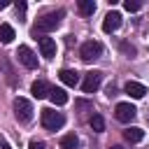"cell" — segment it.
<instances>
[{"label": "cell", "mask_w": 149, "mask_h": 149, "mask_svg": "<svg viewBox=\"0 0 149 149\" xmlns=\"http://www.w3.org/2000/svg\"><path fill=\"white\" fill-rule=\"evenodd\" d=\"M123 137H126L128 142H140V140L144 137V130H142V128H137V126H130V128H126V130H123Z\"/></svg>", "instance_id": "cell-13"}, {"label": "cell", "mask_w": 149, "mask_h": 149, "mask_svg": "<svg viewBox=\"0 0 149 149\" xmlns=\"http://www.w3.org/2000/svg\"><path fill=\"white\" fill-rule=\"evenodd\" d=\"M0 63H2V68H5V79H7V84H9V86H14V84H16V79H14V70L9 68V63H7L5 58H2Z\"/></svg>", "instance_id": "cell-19"}, {"label": "cell", "mask_w": 149, "mask_h": 149, "mask_svg": "<svg viewBox=\"0 0 149 149\" xmlns=\"http://www.w3.org/2000/svg\"><path fill=\"white\" fill-rule=\"evenodd\" d=\"M28 149H44V142H37V140H33V142L28 144Z\"/></svg>", "instance_id": "cell-21"}, {"label": "cell", "mask_w": 149, "mask_h": 149, "mask_svg": "<svg viewBox=\"0 0 149 149\" xmlns=\"http://www.w3.org/2000/svg\"><path fill=\"white\" fill-rule=\"evenodd\" d=\"M123 91L130 95V98H144V93H147V88L140 84V81H126V86H123Z\"/></svg>", "instance_id": "cell-11"}, {"label": "cell", "mask_w": 149, "mask_h": 149, "mask_svg": "<svg viewBox=\"0 0 149 149\" xmlns=\"http://www.w3.org/2000/svg\"><path fill=\"white\" fill-rule=\"evenodd\" d=\"M123 7H126V12H137L142 5H140L137 0H126V2H123Z\"/></svg>", "instance_id": "cell-20"}, {"label": "cell", "mask_w": 149, "mask_h": 149, "mask_svg": "<svg viewBox=\"0 0 149 149\" xmlns=\"http://www.w3.org/2000/svg\"><path fill=\"white\" fill-rule=\"evenodd\" d=\"M37 44H40V51H42L44 58H54V56H56V42H54L51 37H44V35H42V37L37 40Z\"/></svg>", "instance_id": "cell-9"}, {"label": "cell", "mask_w": 149, "mask_h": 149, "mask_svg": "<svg viewBox=\"0 0 149 149\" xmlns=\"http://www.w3.org/2000/svg\"><path fill=\"white\" fill-rule=\"evenodd\" d=\"M14 37H16V35H14V28H12L9 23H0V42H2V44H9Z\"/></svg>", "instance_id": "cell-15"}, {"label": "cell", "mask_w": 149, "mask_h": 149, "mask_svg": "<svg viewBox=\"0 0 149 149\" xmlns=\"http://www.w3.org/2000/svg\"><path fill=\"white\" fill-rule=\"evenodd\" d=\"M49 98H51L54 105H65V102H68V93H65L63 88H56V86L49 91Z\"/></svg>", "instance_id": "cell-14"}, {"label": "cell", "mask_w": 149, "mask_h": 149, "mask_svg": "<svg viewBox=\"0 0 149 149\" xmlns=\"http://www.w3.org/2000/svg\"><path fill=\"white\" fill-rule=\"evenodd\" d=\"M79 12H81L84 16H91V14L95 12V2H93V0H79Z\"/></svg>", "instance_id": "cell-17"}, {"label": "cell", "mask_w": 149, "mask_h": 149, "mask_svg": "<svg viewBox=\"0 0 149 149\" xmlns=\"http://www.w3.org/2000/svg\"><path fill=\"white\" fill-rule=\"evenodd\" d=\"M0 149H12V147L5 142V137H2V135H0Z\"/></svg>", "instance_id": "cell-24"}, {"label": "cell", "mask_w": 149, "mask_h": 149, "mask_svg": "<svg viewBox=\"0 0 149 149\" xmlns=\"http://www.w3.org/2000/svg\"><path fill=\"white\" fill-rule=\"evenodd\" d=\"M14 116H16L21 123H28V121L33 119V105H30V100L16 98V100H14Z\"/></svg>", "instance_id": "cell-4"}, {"label": "cell", "mask_w": 149, "mask_h": 149, "mask_svg": "<svg viewBox=\"0 0 149 149\" xmlns=\"http://www.w3.org/2000/svg\"><path fill=\"white\" fill-rule=\"evenodd\" d=\"M135 114H137V109H135L130 102H119L116 109H114V116H116L121 123H130V121L135 119Z\"/></svg>", "instance_id": "cell-6"}, {"label": "cell", "mask_w": 149, "mask_h": 149, "mask_svg": "<svg viewBox=\"0 0 149 149\" xmlns=\"http://www.w3.org/2000/svg\"><path fill=\"white\" fill-rule=\"evenodd\" d=\"M100 84H102V72L91 70V72H86V74H84L81 91H84V93H95V91L100 88Z\"/></svg>", "instance_id": "cell-5"}, {"label": "cell", "mask_w": 149, "mask_h": 149, "mask_svg": "<svg viewBox=\"0 0 149 149\" xmlns=\"http://www.w3.org/2000/svg\"><path fill=\"white\" fill-rule=\"evenodd\" d=\"M121 49H123V51H128V56H130V54H135V49H133V47H128V44H126V42H123V44H121Z\"/></svg>", "instance_id": "cell-23"}, {"label": "cell", "mask_w": 149, "mask_h": 149, "mask_svg": "<svg viewBox=\"0 0 149 149\" xmlns=\"http://www.w3.org/2000/svg\"><path fill=\"white\" fill-rule=\"evenodd\" d=\"M119 26H121V14L112 9V12L105 16V21H102V30H105V33H114Z\"/></svg>", "instance_id": "cell-8"}, {"label": "cell", "mask_w": 149, "mask_h": 149, "mask_svg": "<svg viewBox=\"0 0 149 149\" xmlns=\"http://www.w3.org/2000/svg\"><path fill=\"white\" fill-rule=\"evenodd\" d=\"M14 7H16V12H21V14H23V12H26V2H16V5H14Z\"/></svg>", "instance_id": "cell-22"}, {"label": "cell", "mask_w": 149, "mask_h": 149, "mask_svg": "<svg viewBox=\"0 0 149 149\" xmlns=\"http://www.w3.org/2000/svg\"><path fill=\"white\" fill-rule=\"evenodd\" d=\"M109 149H123V147H119V144H114V147H109Z\"/></svg>", "instance_id": "cell-26"}, {"label": "cell", "mask_w": 149, "mask_h": 149, "mask_svg": "<svg viewBox=\"0 0 149 149\" xmlns=\"http://www.w3.org/2000/svg\"><path fill=\"white\" fill-rule=\"evenodd\" d=\"M58 77L65 86H77L79 84V72H74V70H61Z\"/></svg>", "instance_id": "cell-12"}, {"label": "cell", "mask_w": 149, "mask_h": 149, "mask_svg": "<svg viewBox=\"0 0 149 149\" xmlns=\"http://www.w3.org/2000/svg\"><path fill=\"white\" fill-rule=\"evenodd\" d=\"M63 123H65V116H63L61 112H56V109H51V107L42 109V126H44L47 130H58V128H63Z\"/></svg>", "instance_id": "cell-2"}, {"label": "cell", "mask_w": 149, "mask_h": 149, "mask_svg": "<svg viewBox=\"0 0 149 149\" xmlns=\"http://www.w3.org/2000/svg\"><path fill=\"white\" fill-rule=\"evenodd\" d=\"M88 123H91V128H93L95 133H102V130H105V119H102L100 114H93Z\"/></svg>", "instance_id": "cell-18"}, {"label": "cell", "mask_w": 149, "mask_h": 149, "mask_svg": "<svg viewBox=\"0 0 149 149\" xmlns=\"http://www.w3.org/2000/svg\"><path fill=\"white\" fill-rule=\"evenodd\" d=\"M16 56H19V61H21V65H26L28 70H35V68H37V56L33 54V49H30V47L21 44V47H19V51H16Z\"/></svg>", "instance_id": "cell-7"}, {"label": "cell", "mask_w": 149, "mask_h": 149, "mask_svg": "<svg viewBox=\"0 0 149 149\" xmlns=\"http://www.w3.org/2000/svg\"><path fill=\"white\" fill-rule=\"evenodd\" d=\"M49 86H47V81H42V79H37V81H33L30 84V93H33V98H37V100H42V98H47L49 95Z\"/></svg>", "instance_id": "cell-10"}, {"label": "cell", "mask_w": 149, "mask_h": 149, "mask_svg": "<svg viewBox=\"0 0 149 149\" xmlns=\"http://www.w3.org/2000/svg\"><path fill=\"white\" fill-rule=\"evenodd\" d=\"M61 19H63V12L58 9V12H47V14H42L37 21H35V26H33V35H44V33H51V30H56L58 26H61Z\"/></svg>", "instance_id": "cell-1"}, {"label": "cell", "mask_w": 149, "mask_h": 149, "mask_svg": "<svg viewBox=\"0 0 149 149\" xmlns=\"http://www.w3.org/2000/svg\"><path fill=\"white\" fill-rule=\"evenodd\" d=\"M77 147H79V140H77L74 133H68V135L61 140V149H77Z\"/></svg>", "instance_id": "cell-16"}, {"label": "cell", "mask_w": 149, "mask_h": 149, "mask_svg": "<svg viewBox=\"0 0 149 149\" xmlns=\"http://www.w3.org/2000/svg\"><path fill=\"white\" fill-rule=\"evenodd\" d=\"M7 5H9V2H7V0H0V9H5V7H7Z\"/></svg>", "instance_id": "cell-25"}, {"label": "cell", "mask_w": 149, "mask_h": 149, "mask_svg": "<svg viewBox=\"0 0 149 149\" xmlns=\"http://www.w3.org/2000/svg\"><path fill=\"white\" fill-rule=\"evenodd\" d=\"M100 54H102V44L95 42V40H88V42H84V44L79 47V56H81V61H86V63L100 58Z\"/></svg>", "instance_id": "cell-3"}]
</instances>
